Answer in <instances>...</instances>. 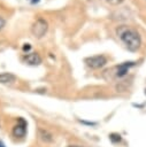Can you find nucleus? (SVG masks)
I'll use <instances>...</instances> for the list:
<instances>
[{
  "label": "nucleus",
  "instance_id": "obj_1",
  "mask_svg": "<svg viewBox=\"0 0 146 147\" xmlns=\"http://www.w3.org/2000/svg\"><path fill=\"white\" fill-rule=\"evenodd\" d=\"M116 34L129 51L136 52L140 48L141 38H140L139 33L137 32V30H135L133 28H130L126 25H121L116 29Z\"/></svg>",
  "mask_w": 146,
  "mask_h": 147
},
{
  "label": "nucleus",
  "instance_id": "obj_2",
  "mask_svg": "<svg viewBox=\"0 0 146 147\" xmlns=\"http://www.w3.org/2000/svg\"><path fill=\"white\" fill-rule=\"evenodd\" d=\"M48 24L44 18H38L31 26V32L36 38H43L47 32Z\"/></svg>",
  "mask_w": 146,
  "mask_h": 147
},
{
  "label": "nucleus",
  "instance_id": "obj_3",
  "mask_svg": "<svg viewBox=\"0 0 146 147\" xmlns=\"http://www.w3.org/2000/svg\"><path fill=\"white\" fill-rule=\"evenodd\" d=\"M87 67H90L91 69H100L102 67L106 65L107 63V57L103 55H94V56H90L85 60Z\"/></svg>",
  "mask_w": 146,
  "mask_h": 147
},
{
  "label": "nucleus",
  "instance_id": "obj_4",
  "mask_svg": "<svg viewBox=\"0 0 146 147\" xmlns=\"http://www.w3.org/2000/svg\"><path fill=\"white\" fill-rule=\"evenodd\" d=\"M26 133V122L23 118H18V122L13 127V134L18 138H23Z\"/></svg>",
  "mask_w": 146,
  "mask_h": 147
},
{
  "label": "nucleus",
  "instance_id": "obj_5",
  "mask_svg": "<svg viewBox=\"0 0 146 147\" xmlns=\"http://www.w3.org/2000/svg\"><path fill=\"white\" fill-rule=\"evenodd\" d=\"M24 61L30 65H38L41 63V57L38 53H28L24 57Z\"/></svg>",
  "mask_w": 146,
  "mask_h": 147
},
{
  "label": "nucleus",
  "instance_id": "obj_6",
  "mask_svg": "<svg viewBox=\"0 0 146 147\" xmlns=\"http://www.w3.org/2000/svg\"><path fill=\"white\" fill-rule=\"evenodd\" d=\"M135 64V62H124L122 64H120L117 67V70H116V76L117 77H123L128 74L129 69Z\"/></svg>",
  "mask_w": 146,
  "mask_h": 147
},
{
  "label": "nucleus",
  "instance_id": "obj_7",
  "mask_svg": "<svg viewBox=\"0 0 146 147\" xmlns=\"http://www.w3.org/2000/svg\"><path fill=\"white\" fill-rule=\"evenodd\" d=\"M16 80V76L10 72H2L0 74V83L1 84H10Z\"/></svg>",
  "mask_w": 146,
  "mask_h": 147
},
{
  "label": "nucleus",
  "instance_id": "obj_8",
  "mask_svg": "<svg viewBox=\"0 0 146 147\" xmlns=\"http://www.w3.org/2000/svg\"><path fill=\"white\" fill-rule=\"evenodd\" d=\"M39 137L45 142H51L53 140V134L45 129H39Z\"/></svg>",
  "mask_w": 146,
  "mask_h": 147
},
{
  "label": "nucleus",
  "instance_id": "obj_9",
  "mask_svg": "<svg viewBox=\"0 0 146 147\" xmlns=\"http://www.w3.org/2000/svg\"><path fill=\"white\" fill-rule=\"evenodd\" d=\"M109 139L112 140V142H120L121 141V136L117 133H112L109 136Z\"/></svg>",
  "mask_w": 146,
  "mask_h": 147
},
{
  "label": "nucleus",
  "instance_id": "obj_10",
  "mask_svg": "<svg viewBox=\"0 0 146 147\" xmlns=\"http://www.w3.org/2000/svg\"><path fill=\"white\" fill-rule=\"evenodd\" d=\"M108 3H110V5H114V6H117V5H120V3H122L124 0H106Z\"/></svg>",
  "mask_w": 146,
  "mask_h": 147
},
{
  "label": "nucleus",
  "instance_id": "obj_11",
  "mask_svg": "<svg viewBox=\"0 0 146 147\" xmlns=\"http://www.w3.org/2000/svg\"><path fill=\"white\" fill-rule=\"evenodd\" d=\"M5 24H6V21H5V18L0 16V30H2V28L5 26Z\"/></svg>",
  "mask_w": 146,
  "mask_h": 147
},
{
  "label": "nucleus",
  "instance_id": "obj_12",
  "mask_svg": "<svg viewBox=\"0 0 146 147\" xmlns=\"http://www.w3.org/2000/svg\"><path fill=\"white\" fill-rule=\"evenodd\" d=\"M30 48H31L30 44H24V46H23V51H24V52H28Z\"/></svg>",
  "mask_w": 146,
  "mask_h": 147
},
{
  "label": "nucleus",
  "instance_id": "obj_13",
  "mask_svg": "<svg viewBox=\"0 0 146 147\" xmlns=\"http://www.w3.org/2000/svg\"><path fill=\"white\" fill-rule=\"evenodd\" d=\"M68 147H80V146H77V145H70V146H68Z\"/></svg>",
  "mask_w": 146,
  "mask_h": 147
},
{
  "label": "nucleus",
  "instance_id": "obj_14",
  "mask_svg": "<svg viewBox=\"0 0 146 147\" xmlns=\"http://www.w3.org/2000/svg\"><path fill=\"white\" fill-rule=\"evenodd\" d=\"M30 1H31V2H32V3H34V2H38V1H39V0H30Z\"/></svg>",
  "mask_w": 146,
  "mask_h": 147
},
{
  "label": "nucleus",
  "instance_id": "obj_15",
  "mask_svg": "<svg viewBox=\"0 0 146 147\" xmlns=\"http://www.w3.org/2000/svg\"><path fill=\"white\" fill-rule=\"evenodd\" d=\"M3 146H5V145H3L2 142H0V147H3Z\"/></svg>",
  "mask_w": 146,
  "mask_h": 147
},
{
  "label": "nucleus",
  "instance_id": "obj_16",
  "mask_svg": "<svg viewBox=\"0 0 146 147\" xmlns=\"http://www.w3.org/2000/svg\"><path fill=\"white\" fill-rule=\"evenodd\" d=\"M145 94H146V90H145Z\"/></svg>",
  "mask_w": 146,
  "mask_h": 147
}]
</instances>
